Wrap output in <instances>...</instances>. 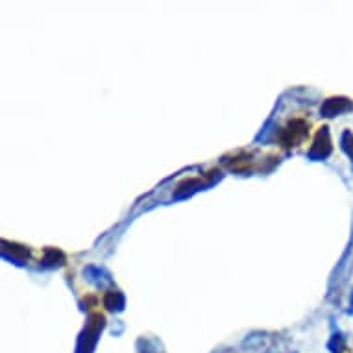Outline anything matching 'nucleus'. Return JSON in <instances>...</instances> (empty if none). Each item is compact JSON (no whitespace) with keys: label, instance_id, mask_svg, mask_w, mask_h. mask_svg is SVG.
Listing matches in <instances>:
<instances>
[]
</instances>
